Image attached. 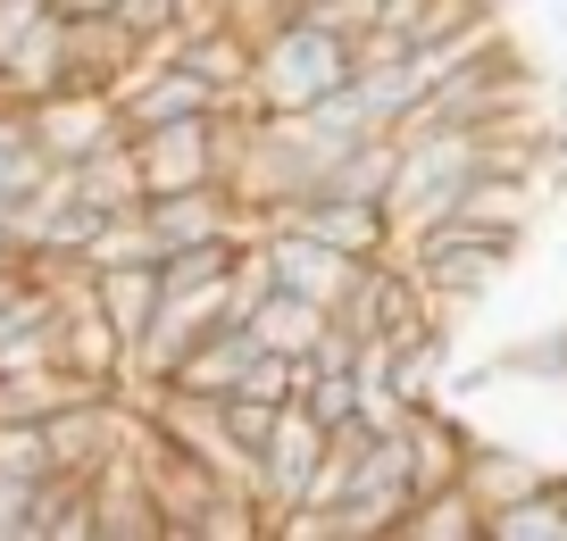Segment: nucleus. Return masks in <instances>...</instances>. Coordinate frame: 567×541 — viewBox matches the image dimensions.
I'll return each mask as SVG.
<instances>
[{
    "mask_svg": "<svg viewBox=\"0 0 567 541\" xmlns=\"http://www.w3.org/2000/svg\"><path fill=\"white\" fill-rule=\"evenodd\" d=\"M351 75H359L351 34H334V25H318L309 9H292V18H276L259 34V67H250L243 101L259 108V117H292V108H318L326 92H342Z\"/></svg>",
    "mask_w": 567,
    "mask_h": 541,
    "instance_id": "1",
    "label": "nucleus"
},
{
    "mask_svg": "<svg viewBox=\"0 0 567 541\" xmlns=\"http://www.w3.org/2000/svg\"><path fill=\"white\" fill-rule=\"evenodd\" d=\"M401 259L434 283V300H443L451 316H467V309H484V300L509 283V267L526 259V242H517V233L460 226V217H434V226L401 233Z\"/></svg>",
    "mask_w": 567,
    "mask_h": 541,
    "instance_id": "2",
    "label": "nucleus"
},
{
    "mask_svg": "<svg viewBox=\"0 0 567 541\" xmlns=\"http://www.w3.org/2000/svg\"><path fill=\"white\" fill-rule=\"evenodd\" d=\"M409 508H417V458H409V434H375L368 450H359L342 500H334V541H401Z\"/></svg>",
    "mask_w": 567,
    "mask_h": 541,
    "instance_id": "3",
    "label": "nucleus"
},
{
    "mask_svg": "<svg viewBox=\"0 0 567 541\" xmlns=\"http://www.w3.org/2000/svg\"><path fill=\"white\" fill-rule=\"evenodd\" d=\"M259 259H267V283L309 292V300H326V309H342V300L359 292V275H368V259H351L342 242H326L309 217H276V226L259 233Z\"/></svg>",
    "mask_w": 567,
    "mask_h": 541,
    "instance_id": "4",
    "label": "nucleus"
},
{
    "mask_svg": "<svg viewBox=\"0 0 567 541\" xmlns=\"http://www.w3.org/2000/svg\"><path fill=\"white\" fill-rule=\"evenodd\" d=\"M326 441H334V425H326L309 400H284L276 408V434H267L259 475H250V491L267 500V517H284V508L309 500V483H318V467H326ZM267 541H276V533H267Z\"/></svg>",
    "mask_w": 567,
    "mask_h": 541,
    "instance_id": "5",
    "label": "nucleus"
},
{
    "mask_svg": "<svg viewBox=\"0 0 567 541\" xmlns=\"http://www.w3.org/2000/svg\"><path fill=\"white\" fill-rule=\"evenodd\" d=\"M51 367H59V375H75L84 392H125V375H134V342L109 325V309H101L92 292H75V300H59Z\"/></svg>",
    "mask_w": 567,
    "mask_h": 541,
    "instance_id": "6",
    "label": "nucleus"
},
{
    "mask_svg": "<svg viewBox=\"0 0 567 541\" xmlns=\"http://www.w3.org/2000/svg\"><path fill=\"white\" fill-rule=\"evenodd\" d=\"M117 108H125V134H159V125H184V117H217L226 92H217L209 75H193L184 59H151L142 51V67L125 75Z\"/></svg>",
    "mask_w": 567,
    "mask_h": 541,
    "instance_id": "7",
    "label": "nucleus"
},
{
    "mask_svg": "<svg viewBox=\"0 0 567 541\" xmlns=\"http://www.w3.org/2000/svg\"><path fill=\"white\" fill-rule=\"evenodd\" d=\"M134 150H142L151 200L193 193V184H226V134H217V117H184V125H159V134H134Z\"/></svg>",
    "mask_w": 567,
    "mask_h": 541,
    "instance_id": "8",
    "label": "nucleus"
},
{
    "mask_svg": "<svg viewBox=\"0 0 567 541\" xmlns=\"http://www.w3.org/2000/svg\"><path fill=\"white\" fill-rule=\"evenodd\" d=\"M25 117H34V142L59 158V167H75V158H92L101 142L125 134V108L117 92H42V101H25Z\"/></svg>",
    "mask_w": 567,
    "mask_h": 541,
    "instance_id": "9",
    "label": "nucleus"
},
{
    "mask_svg": "<svg viewBox=\"0 0 567 541\" xmlns=\"http://www.w3.org/2000/svg\"><path fill=\"white\" fill-rule=\"evenodd\" d=\"M92 533L101 541H167V508H159V491H151L134 450L92 475Z\"/></svg>",
    "mask_w": 567,
    "mask_h": 541,
    "instance_id": "10",
    "label": "nucleus"
},
{
    "mask_svg": "<svg viewBox=\"0 0 567 541\" xmlns=\"http://www.w3.org/2000/svg\"><path fill=\"white\" fill-rule=\"evenodd\" d=\"M401 434H409V458H417V491L460 483L467 450H476V425L460 417V400H417L401 417Z\"/></svg>",
    "mask_w": 567,
    "mask_h": 541,
    "instance_id": "11",
    "label": "nucleus"
},
{
    "mask_svg": "<svg viewBox=\"0 0 567 541\" xmlns=\"http://www.w3.org/2000/svg\"><path fill=\"white\" fill-rule=\"evenodd\" d=\"M550 200L534 193L526 175L517 167H476L460 184V200H451V217H460V226H484V233H517V242H526L534 233V217H543Z\"/></svg>",
    "mask_w": 567,
    "mask_h": 541,
    "instance_id": "12",
    "label": "nucleus"
},
{
    "mask_svg": "<svg viewBox=\"0 0 567 541\" xmlns=\"http://www.w3.org/2000/svg\"><path fill=\"white\" fill-rule=\"evenodd\" d=\"M250 367H259V333H250V316H234V325L200 333V342L184 350L167 384H176V392H200V400H226V392H243Z\"/></svg>",
    "mask_w": 567,
    "mask_h": 541,
    "instance_id": "13",
    "label": "nucleus"
},
{
    "mask_svg": "<svg viewBox=\"0 0 567 541\" xmlns=\"http://www.w3.org/2000/svg\"><path fill=\"white\" fill-rule=\"evenodd\" d=\"M176 59L193 75H209L226 101H243L250 67H259V34H250L243 18H209V25H184V34H176Z\"/></svg>",
    "mask_w": 567,
    "mask_h": 541,
    "instance_id": "14",
    "label": "nucleus"
},
{
    "mask_svg": "<svg viewBox=\"0 0 567 541\" xmlns=\"http://www.w3.org/2000/svg\"><path fill=\"white\" fill-rule=\"evenodd\" d=\"M243 316H250V333H259V350H284V358H318V342L334 333V309H326V300L284 292V283H267Z\"/></svg>",
    "mask_w": 567,
    "mask_h": 541,
    "instance_id": "15",
    "label": "nucleus"
},
{
    "mask_svg": "<svg viewBox=\"0 0 567 541\" xmlns=\"http://www.w3.org/2000/svg\"><path fill=\"white\" fill-rule=\"evenodd\" d=\"M550 483V467L543 458H526L517 441H493V434H476V450H467V467H460V491L493 517V508H509V500H526V491H543Z\"/></svg>",
    "mask_w": 567,
    "mask_h": 541,
    "instance_id": "16",
    "label": "nucleus"
},
{
    "mask_svg": "<svg viewBox=\"0 0 567 541\" xmlns=\"http://www.w3.org/2000/svg\"><path fill=\"white\" fill-rule=\"evenodd\" d=\"M159 259H125V267H92V300L109 309V325L125 333V342L142 350V333H151V316H159Z\"/></svg>",
    "mask_w": 567,
    "mask_h": 541,
    "instance_id": "17",
    "label": "nucleus"
},
{
    "mask_svg": "<svg viewBox=\"0 0 567 541\" xmlns=\"http://www.w3.org/2000/svg\"><path fill=\"white\" fill-rule=\"evenodd\" d=\"M75 193H84L101 217L142 209V200H151V184H142V150H134V134H117V142H101L92 158H75Z\"/></svg>",
    "mask_w": 567,
    "mask_h": 541,
    "instance_id": "18",
    "label": "nucleus"
},
{
    "mask_svg": "<svg viewBox=\"0 0 567 541\" xmlns=\"http://www.w3.org/2000/svg\"><path fill=\"white\" fill-rule=\"evenodd\" d=\"M493 384H567V325L550 316L543 333H517L493 350Z\"/></svg>",
    "mask_w": 567,
    "mask_h": 541,
    "instance_id": "19",
    "label": "nucleus"
},
{
    "mask_svg": "<svg viewBox=\"0 0 567 541\" xmlns=\"http://www.w3.org/2000/svg\"><path fill=\"white\" fill-rule=\"evenodd\" d=\"M401 541H484V508L467 500L460 483H443V491H417V508H409Z\"/></svg>",
    "mask_w": 567,
    "mask_h": 541,
    "instance_id": "20",
    "label": "nucleus"
},
{
    "mask_svg": "<svg viewBox=\"0 0 567 541\" xmlns=\"http://www.w3.org/2000/svg\"><path fill=\"white\" fill-rule=\"evenodd\" d=\"M484 541H567V491H526V500L493 508L484 517Z\"/></svg>",
    "mask_w": 567,
    "mask_h": 541,
    "instance_id": "21",
    "label": "nucleus"
},
{
    "mask_svg": "<svg viewBox=\"0 0 567 541\" xmlns=\"http://www.w3.org/2000/svg\"><path fill=\"white\" fill-rule=\"evenodd\" d=\"M276 408L284 400H259V392H226V434H234V450L259 467V450H267V434H276Z\"/></svg>",
    "mask_w": 567,
    "mask_h": 541,
    "instance_id": "22",
    "label": "nucleus"
},
{
    "mask_svg": "<svg viewBox=\"0 0 567 541\" xmlns=\"http://www.w3.org/2000/svg\"><path fill=\"white\" fill-rule=\"evenodd\" d=\"M59 18H117V0H51Z\"/></svg>",
    "mask_w": 567,
    "mask_h": 541,
    "instance_id": "23",
    "label": "nucleus"
}]
</instances>
